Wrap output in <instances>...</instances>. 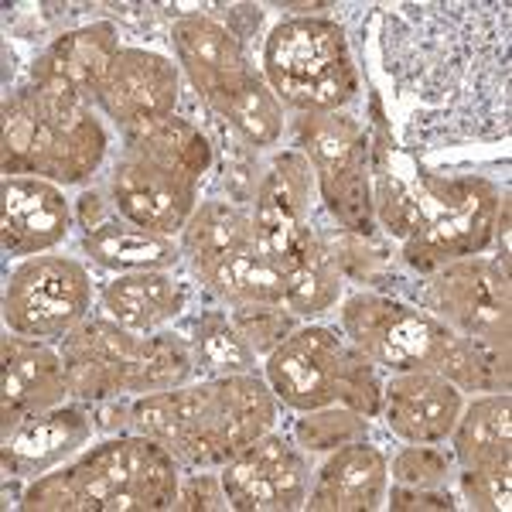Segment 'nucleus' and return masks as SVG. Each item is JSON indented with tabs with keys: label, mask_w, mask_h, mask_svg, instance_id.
Listing matches in <instances>:
<instances>
[{
	"label": "nucleus",
	"mask_w": 512,
	"mask_h": 512,
	"mask_svg": "<svg viewBox=\"0 0 512 512\" xmlns=\"http://www.w3.org/2000/svg\"><path fill=\"white\" fill-rule=\"evenodd\" d=\"M379 96L396 144L424 158L465 144H506L512 130V7L427 0L369 7Z\"/></svg>",
	"instance_id": "f257e3e1"
},
{
	"label": "nucleus",
	"mask_w": 512,
	"mask_h": 512,
	"mask_svg": "<svg viewBox=\"0 0 512 512\" xmlns=\"http://www.w3.org/2000/svg\"><path fill=\"white\" fill-rule=\"evenodd\" d=\"M226 311L233 318V325L239 328V335L250 342V349L260 359H267L301 325V318L287 304H239V308H226Z\"/></svg>",
	"instance_id": "4c0bfd02"
},
{
	"label": "nucleus",
	"mask_w": 512,
	"mask_h": 512,
	"mask_svg": "<svg viewBox=\"0 0 512 512\" xmlns=\"http://www.w3.org/2000/svg\"><path fill=\"white\" fill-rule=\"evenodd\" d=\"M458 492L465 506L475 512H509L512 468H489V472L458 468Z\"/></svg>",
	"instance_id": "ea45409f"
},
{
	"label": "nucleus",
	"mask_w": 512,
	"mask_h": 512,
	"mask_svg": "<svg viewBox=\"0 0 512 512\" xmlns=\"http://www.w3.org/2000/svg\"><path fill=\"white\" fill-rule=\"evenodd\" d=\"M250 243H256L253 212L229 202V198H222V195L202 198V202L195 205L192 219H188L185 229L178 233L181 263L188 267L195 284L209 280L229 256Z\"/></svg>",
	"instance_id": "a878e982"
},
{
	"label": "nucleus",
	"mask_w": 512,
	"mask_h": 512,
	"mask_svg": "<svg viewBox=\"0 0 512 512\" xmlns=\"http://www.w3.org/2000/svg\"><path fill=\"white\" fill-rule=\"evenodd\" d=\"M437 373L448 379L451 386H458L461 393H502L512 383V352L495 349L489 342L478 338L454 335L451 349L444 352Z\"/></svg>",
	"instance_id": "72a5a7b5"
},
{
	"label": "nucleus",
	"mask_w": 512,
	"mask_h": 512,
	"mask_svg": "<svg viewBox=\"0 0 512 512\" xmlns=\"http://www.w3.org/2000/svg\"><path fill=\"white\" fill-rule=\"evenodd\" d=\"M202 294L219 308H239V304H284L287 274L260 243L243 246L226 263L202 280Z\"/></svg>",
	"instance_id": "c85d7f7f"
},
{
	"label": "nucleus",
	"mask_w": 512,
	"mask_h": 512,
	"mask_svg": "<svg viewBox=\"0 0 512 512\" xmlns=\"http://www.w3.org/2000/svg\"><path fill=\"white\" fill-rule=\"evenodd\" d=\"M229 495V509L236 512H294L304 509L311 489L308 454L294 441L267 431L250 448L229 458L219 468Z\"/></svg>",
	"instance_id": "4468645a"
},
{
	"label": "nucleus",
	"mask_w": 512,
	"mask_h": 512,
	"mask_svg": "<svg viewBox=\"0 0 512 512\" xmlns=\"http://www.w3.org/2000/svg\"><path fill=\"white\" fill-rule=\"evenodd\" d=\"M383 383L386 379L379 376V366L369 362L366 355L352 345L349 366H345L342 386H338V407H349L355 414L376 420L379 410H383Z\"/></svg>",
	"instance_id": "58836bf2"
},
{
	"label": "nucleus",
	"mask_w": 512,
	"mask_h": 512,
	"mask_svg": "<svg viewBox=\"0 0 512 512\" xmlns=\"http://www.w3.org/2000/svg\"><path fill=\"white\" fill-rule=\"evenodd\" d=\"M192 379H195V359L185 335L164 328V332L144 335L140 355L127 376V396L134 400V396L168 393L192 383Z\"/></svg>",
	"instance_id": "473e14b6"
},
{
	"label": "nucleus",
	"mask_w": 512,
	"mask_h": 512,
	"mask_svg": "<svg viewBox=\"0 0 512 512\" xmlns=\"http://www.w3.org/2000/svg\"><path fill=\"white\" fill-rule=\"evenodd\" d=\"M72 212H76V229L79 233H89V229H99L103 222H110L117 216L113 209L110 188H82V195L72 202Z\"/></svg>",
	"instance_id": "c03bdc74"
},
{
	"label": "nucleus",
	"mask_w": 512,
	"mask_h": 512,
	"mask_svg": "<svg viewBox=\"0 0 512 512\" xmlns=\"http://www.w3.org/2000/svg\"><path fill=\"white\" fill-rule=\"evenodd\" d=\"M79 250L93 267L110 274H137V270H178L181 246L175 236L140 229L134 222L113 216L99 229L79 236Z\"/></svg>",
	"instance_id": "cd10ccee"
},
{
	"label": "nucleus",
	"mask_w": 512,
	"mask_h": 512,
	"mask_svg": "<svg viewBox=\"0 0 512 512\" xmlns=\"http://www.w3.org/2000/svg\"><path fill=\"white\" fill-rule=\"evenodd\" d=\"M175 65L188 89L209 113H222L239 89L250 82L260 65L250 59V48L209 11H181L168 24Z\"/></svg>",
	"instance_id": "9d476101"
},
{
	"label": "nucleus",
	"mask_w": 512,
	"mask_h": 512,
	"mask_svg": "<svg viewBox=\"0 0 512 512\" xmlns=\"http://www.w3.org/2000/svg\"><path fill=\"white\" fill-rule=\"evenodd\" d=\"M291 441L304 454H332L345 444L369 441V417L355 414L349 407H318L297 414L291 427Z\"/></svg>",
	"instance_id": "c9c22d12"
},
{
	"label": "nucleus",
	"mask_w": 512,
	"mask_h": 512,
	"mask_svg": "<svg viewBox=\"0 0 512 512\" xmlns=\"http://www.w3.org/2000/svg\"><path fill=\"white\" fill-rule=\"evenodd\" d=\"M99 311L137 335L164 332L188 311V284L175 270H137L113 274L96 294Z\"/></svg>",
	"instance_id": "b1692460"
},
{
	"label": "nucleus",
	"mask_w": 512,
	"mask_h": 512,
	"mask_svg": "<svg viewBox=\"0 0 512 512\" xmlns=\"http://www.w3.org/2000/svg\"><path fill=\"white\" fill-rule=\"evenodd\" d=\"M465 407V393L451 386L437 369L390 373L383 383V417L386 431L403 444H444Z\"/></svg>",
	"instance_id": "4be33fe9"
},
{
	"label": "nucleus",
	"mask_w": 512,
	"mask_h": 512,
	"mask_svg": "<svg viewBox=\"0 0 512 512\" xmlns=\"http://www.w3.org/2000/svg\"><path fill=\"white\" fill-rule=\"evenodd\" d=\"M458 465L444 444H403L390 458V482L414 489H451Z\"/></svg>",
	"instance_id": "e433bc0d"
},
{
	"label": "nucleus",
	"mask_w": 512,
	"mask_h": 512,
	"mask_svg": "<svg viewBox=\"0 0 512 512\" xmlns=\"http://www.w3.org/2000/svg\"><path fill=\"white\" fill-rule=\"evenodd\" d=\"M338 328L349 345L386 373L437 369L458 335L420 304L383 291H355L342 297Z\"/></svg>",
	"instance_id": "6e6552de"
},
{
	"label": "nucleus",
	"mask_w": 512,
	"mask_h": 512,
	"mask_svg": "<svg viewBox=\"0 0 512 512\" xmlns=\"http://www.w3.org/2000/svg\"><path fill=\"white\" fill-rule=\"evenodd\" d=\"M284 274H287L284 304L297 318L328 315L345 297V277L335 267L332 253H328V243L321 236L318 222H315V233L304 239L301 250L294 253V260L284 267Z\"/></svg>",
	"instance_id": "7c9ffc66"
},
{
	"label": "nucleus",
	"mask_w": 512,
	"mask_h": 512,
	"mask_svg": "<svg viewBox=\"0 0 512 512\" xmlns=\"http://www.w3.org/2000/svg\"><path fill=\"white\" fill-rule=\"evenodd\" d=\"M216 117L226 120V127L243 144H250L253 151H277L280 140L287 137V120H291L287 117V106L277 99L270 82L263 79V72H256Z\"/></svg>",
	"instance_id": "2f4dec72"
},
{
	"label": "nucleus",
	"mask_w": 512,
	"mask_h": 512,
	"mask_svg": "<svg viewBox=\"0 0 512 512\" xmlns=\"http://www.w3.org/2000/svg\"><path fill=\"white\" fill-rule=\"evenodd\" d=\"M260 72L294 113H338L362 96L349 31L325 14L277 21L260 45Z\"/></svg>",
	"instance_id": "39448f33"
},
{
	"label": "nucleus",
	"mask_w": 512,
	"mask_h": 512,
	"mask_svg": "<svg viewBox=\"0 0 512 512\" xmlns=\"http://www.w3.org/2000/svg\"><path fill=\"white\" fill-rule=\"evenodd\" d=\"M260 21H263V7L256 4H233L226 7V28L233 31V35L243 41V45H250V38L260 31Z\"/></svg>",
	"instance_id": "a18cd8bd"
},
{
	"label": "nucleus",
	"mask_w": 512,
	"mask_h": 512,
	"mask_svg": "<svg viewBox=\"0 0 512 512\" xmlns=\"http://www.w3.org/2000/svg\"><path fill=\"white\" fill-rule=\"evenodd\" d=\"M140 345L144 335L117 325L103 311L82 318L59 342L72 400L99 403L127 396V376L140 355Z\"/></svg>",
	"instance_id": "f3484780"
},
{
	"label": "nucleus",
	"mask_w": 512,
	"mask_h": 512,
	"mask_svg": "<svg viewBox=\"0 0 512 512\" xmlns=\"http://www.w3.org/2000/svg\"><path fill=\"white\" fill-rule=\"evenodd\" d=\"M315 171L308 158L294 147L274 151L270 161L263 164V178L256 188V198L250 205L256 243L277 260L280 267L294 260L301 243L315 233Z\"/></svg>",
	"instance_id": "ddd939ff"
},
{
	"label": "nucleus",
	"mask_w": 512,
	"mask_h": 512,
	"mask_svg": "<svg viewBox=\"0 0 512 512\" xmlns=\"http://www.w3.org/2000/svg\"><path fill=\"white\" fill-rule=\"evenodd\" d=\"M396 297L420 304L441 318L451 332L489 342L495 349L512 352V287L509 270H502L492 256H461L431 274H410Z\"/></svg>",
	"instance_id": "0eeeda50"
},
{
	"label": "nucleus",
	"mask_w": 512,
	"mask_h": 512,
	"mask_svg": "<svg viewBox=\"0 0 512 512\" xmlns=\"http://www.w3.org/2000/svg\"><path fill=\"white\" fill-rule=\"evenodd\" d=\"M185 468L144 434L103 437L62 468L28 482L24 512H164L175 506Z\"/></svg>",
	"instance_id": "20e7f679"
},
{
	"label": "nucleus",
	"mask_w": 512,
	"mask_h": 512,
	"mask_svg": "<svg viewBox=\"0 0 512 512\" xmlns=\"http://www.w3.org/2000/svg\"><path fill=\"white\" fill-rule=\"evenodd\" d=\"M181 99H185V76L175 59L154 48L123 45L99 89L96 110L113 123V130H123L140 120L178 113Z\"/></svg>",
	"instance_id": "a211bd4d"
},
{
	"label": "nucleus",
	"mask_w": 512,
	"mask_h": 512,
	"mask_svg": "<svg viewBox=\"0 0 512 512\" xmlns=\"http://www.w3.org/2000/svg\"><path fill=\"white\" fill-rule=\"evenodd\" d=\"M390 512H451L458 509L451 489H414V485H390L386 489V502Z\"/></svg>",
	"instance_id": "79ce46f5"
},
{
	"label": "nucleus",
	"mask_w": 512,
	"mask_h": 512,
	"mask_svg": "<svg viewBox=\"0 0 512 512\" xmlns=\"http://www.w3.org/2000/svg\"><path fill=\"white\" fill-rule=\"evenodd\" d=\"M369 175L373 212L386 239H396V256L410 274H431L461 256L492 250L502 192L485 175H444L424 158L396 144L379 96H366Z\"/></svg>",
	"instance_id": "f03ea898"
},
{
	"label": "nucleus",
	"mask_w": 512,
	"mask_h": 512,
	"mask_svg": "<svg viewBox=\"0 0 512 512\" xmlns=\"http://www.w3.org/2000/svg\"><path fill=\"white\" fill-rule=\"evenodd\" d=\"M96 437L82 403H62V407L41 410L24 417L18 427L0 434V461L7 478H38L52 468H62L79 451L89 448Z\"/></svg>",
	"instance_id": "412c9836"
},
{
	"label": "nucleus",
	"mask_w": 512,
	"mask_h": 512,
	"mask_svg": "<svg viewBox=\"0 0 512 512\" xmlns=\"http://www.w3.org/2000/svg\"><path fill=\"white\" fill-rule=\"evenodd\" d=\"M76 229L72 198L62 185L35 175H14L0 185V243L7 256L52 253Z\"/></svg>",
	"instance_id": "6ab92c4d"
},
{
	"label": "nucleus",
	"mask_w": 512,
	"mask_h": 512,
	"mask_svg": "<svg viewBox=\"0 0 512 512\" xmlns=\"http://www.w3.org/2000/svg\"><path fill=\"white\" fill-rule=\"evenodd\" d=\"M291 147L308 158L325 216L355 236H383L373 212L369 134L352 110L294 113L287 120Z\"/></svg>",
	"instance_id": "423d86ee"
},
{
	"label": "nucleus",
	"mask_w": 512,
	"mask_h": 512,
	"mask_svg": "<svg viewBox=\"0 0 512 512\" xmlns=\"http://www.w3.org/2000/svg\"><path fill=\"white\" fill-rule=\"evenodd\" d=\"M280 403L260 373L192 379L168 393L134 396V434L164 444L185 472L222 468L256 437L277 427Z\"/></svg>",
	"instance_id": "7ed1b4c3"
},
{
	"label": "nucleus",
	"mask_w": 512,
	"mask_h": 512,
	"mask_svg": "<svg viewBox=\"0 0 512 512\" xmlns=\"http://www.w3.org/2000/svg\"><path fill=\"white\" fill-rule=\"evenodd\" d=\"M106 188L120 219L175 239L202 202V181L127 151L113 158Z\"/></svg>",
	"instance_id": "2eb2a0df"
},
{
	"label": "nucleus",
	"mask_w": 512,
	"mask_h": 512,
	"mask_svg": "<svg viewBox=\"0 0 512 512\" xmlns=\"http://www.w3.org/2000/svg\"><path fill=\"white\" fill-rule=\"evenodd\" d=\"M175 512H226L229 509V495L222 485L219 468H195L185 472L178 482L175 495Z\"/></svg>",
	"instance_id": "a19ab883"
},
{
	"label": "nucleus",
	"mask_w": 512,
	"mask_h": 512,
	"mask_svg": "<svg viewBox=\"0 0 512 512\" xmlns=\"http://www.w3.org/2000/svg\"><path fill=\"white\" fill-rule=\"evenodd\" d=\"M451 458L458 468L489 472V468H512V396L478 393L465 400L454 420L448 441Z\"/></svg>",
	"instance_id": "bb28decb"
},
{
	"label": "nucleus",
	"mask_w": 512,
	"mask_h": 512,
	"mask_svg": "<svg viewBox=\"0 0 512 512\" xmlns=\"http://www.w3.org/2000/svg\"><path fill=\"white\" fill-rule=\"evenodd\" d=\"M390 489V454L369 441L345 444L325 454L321 468L311 475L304 499L308 512H376L383 509Z\"/></svg>",
	"instance_id": "5701e85b"
},
{
	"label": "nucleus",
	"mask_w": 512,
	"mask_h": 512,
	"mask_svg": "<svg viewBox=\"0 0 512 512\" xmlns=\"http://www.w3.org/2000/svg\"><path fill=\"white\" fill-rule=\"evenodd\" d=\"M38 93V89H35ZM41 120L24 175L55 181L62 188L86 185L110 158V130L96 106L38 93Z\"/></svg>",
	"instance_id": "9b49d317"
},
{
	"label": "nucleus",
	"mask_w": 512,
	"mask_h": 512,
	"mask_svg": "<svg viewBox=\"0 0 512 512\" xmlns=\"http://www.w3.org/2000/svg\"><path fill=\"white\" fill-rule=\"evenodd\" d=\"M96 287L86 263L59 250L28 256L4 280V328L24 338L59 345L86 315Z\"/></svg>",
	"instance_id": "1a4fd4ad"
},
{
	"label": "nucleus",
	"mask_w": 512,
	"mask_h": 512,
	"mask_svg": "<svg viewBox=\"0 0 512 512\" xmlns=\"http://www.w3.org/2000/svg\"><path fill=\"white\" fill-rule=\"evenodd\" d=\"M89 420H93V431L103 437H120L130 434V396H117V400H99V403H82Z\"/></svg>",
	"instance_id": "37998d69"
},
{
	"label": "nucleus",
	"mask_w": 512,
	"mask_h": 512,
	"mask_svg": "<svg viewBox=\"0 0 512 512\" xmlns=\"http://www.w3.org/2000/svg\"><path fill=\"white\" fill-rule=\"evenodd\" d=\"M202 117H205L202 123H205V130H209L212 147H216V171H212V175H216L222 198L250 209L253 198H256V188H260V178H263L260 151H253L250 144H243V140L226 127V120L216 117V113H209L205 106H202Z\"/></svg>",
	"instance_id": "f704fd0d"
},
{
	"label": "nucleus",
	"mask_w": 512,
	"mask_h": 512,
	"mask_svg": "<svg viewBox=\"0 0 512 512\" xmlns=\"http://www.w3.org/2000/svg\"><path fill=\"white\" fill-rule=\"evenodd\" d=\"M69 379L59 345L7 332L0 338V434L24 417L69 403Z\"/></svg>",
	"instance_id": "aec40b11"
},
{
	"label": "nucleus",
	"mask_w": 512,
	"mask_h": 512,
	"mask_svg": "<svg viewBox=\"0 0 512 512\" xmlns=\"http://www.w3.org/2000/svg\"><path fill=\"white\" fill-rule=\"evenodd\" d=\"M349 355L352 345L342 332L325 325H297L263 359V379L270 383L280 407L294 410V414L332 407L338 400Z\"/></svg>",
	"instance_id": "f8f14e48"
},
{
	"label": "nucleus",
	"mask_w": 512,
	"mask_h": 512,
	"mask_svg": "<svg viewBox=\"0 0 512 512\" xmlns=\"http://www.w3.org/2000/svg\"><path fill=\"white\" fill-rule=\"evenodd\" d=\"M120 48V28L113 21L79 24L41 48L28 69V82L45 96L96 106Z\"/></svg>",
	"instance_id": "dca6fc26"
},
{
	"label": "nucleus",
	"mask_w": 512,
	"mask_h": 512,
	"mask_svg": "<svg viewBox=\"0 0 512 512\" xmlns=\"http://www.w3.org/2000/svg\"><path fill=\"white\" fill-rule=\"evenodd\" d=\"M195 359V379H219L236 373H256V355L239 328L233 325L226 308H205L188 318L181 328Z\"/></svg>",
	"instance_id": "c756f323"
},
{
	"label": "nucleus",
	"mask_w": 512,
	"mask_h": 512,
	"mask_svg": "<svg viewBox=\"0 0 512 512\" xmlns=\"http://www.w3.org/2000/svg\"><path fill=\"white\" fill-rule=\"evenodd\" d=\"M120 151L137 158L158 161L164 168H175L195 181H209L216 171V147L209 140L205 123L192 113H164V117L140 120L134 127L117 130Z\"/></svg>",
	"instance_id": "393cba45"
}]
</instances>
